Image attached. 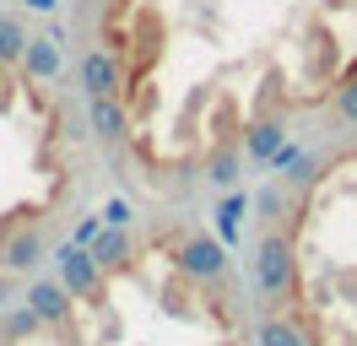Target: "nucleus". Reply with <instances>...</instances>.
<instances>
[{
	"instance_id": "nucleus-1",
	"label": "nucleus",
	"mask_w": 357,
	"mask_h": 346,
	"mask_svg": "<svg viewBox=\"0 0 357 346\" xmlns=\"http://www.w3.org/2000/svg\"><path fill=\"white\" fill-rule=\"evenodd\" d=\"M249 276H255V292L266 303L292 298V287H298V238H292V227H266L255 238Z\"/></svg>"
},
{
	"instance_id": "nucleus-2",
	"label": "nucleus",
	"mask_w": 357,
	"mask_h": 346,
	"mask_svg": "<svg viewBox=\"0 0 357 346\" xmlns=\"http://www.w3.org/2000/svg\"><path fill=\"white\" fill-rule=\"evenodd\" d=\"M174 271L184 281H201V287H211V281H222L227 276V243L222 238H211V233H178L174 243Z\"/></svg>"
},
{
	"instance_id": "nucleus-3",
	"label": "nucleus",
	"mask_w": 357,
	"mask_h": 346,
	"mask_svg": "<svg viewBox=\"0 0 357 346\" xmlns=\"http://www.w3.org/2000/svg\"><path fill=\"white\" fill-rule=\"evenodd\" d=\"M54 271H60V287H66L76 303H103V287H109V276L98 271V260H92V249H76V243H60L54 249Z\"/></svg>"
},
{
	"instance_id": "nucleus-4",
	"label": "nucleus",
	"mask_w": 357,
	"mask_h": 346,
	"mask_svg": "<svg viewBox=\"0 0 357 346\" xmlns=\"http://www.w3.org/2000/svg\"><path fill=\"white\" fill-rule=\"evenodd\" d=\"M76 82L87 98H125V60L114 49H87L76 65Z\"/></svg>"
},
{
	"instance_id": "nucleus-5",
	"label": "nucleus",
	"mask_w": 357,
	"mask_h": 346,
	"mask_svg": "<svg viewBox=\"0 0 357 346\" xmlns=\"http://www.w3.org/2000/svg\"><path fill=\"white\" fill-rule=\"evenodd\" d=\"M22 303L38 314V324H44V330H70V308H76V298L60 287V276H38L33 287H27Z\"/></svg>"
},
{
	"instance_id": "nucleus-6",
	"label": "nucleus",
	"mask_w": 357,
	"mask_h": 346,
	"mask_svg": "<svg viewBox=\"0 0 357 346\" xmlns=\"http://www.w3.org/2000/svg\"><path fill=\"white\" fill-rule=\"evenodd\" d=\"M287 141H292V135H287V119H282V114H255V119L244 125V141H238V146H244V163L266 168Z\"/></svg>"
},
{
	"instance_id": "nucleus-7",
	"label": "nucleus",
	"mask_w": 357,
	"mask_h": 346,
	"mask_svg": "<svg viewBox=\"0 0 357 346\" xmlns=\"http://www.w3.org/2000/svg\"><path fill=\"white\" fill-rule=\"evenodd\" d=\"M87 130L98 146H125V135H130V108L125 98H87Z\"/></svg>"
},
{
	"instance_id": "nucleus-8",
	"label": "nucleus",
	"mask_w": 357,
	"mask_h": 346,
	"mask_svg": "<svg viewBox=\"0 0 357 346\" xmlns=\"http://www.w3.org/2000/svg\"><path fill=\"white\" fill-rule=\"evenodd\" d=\"M44 255H49L44 216H38V222H22V233H17V238H0V265H6V271H17V276L38 271V260H44Z\"/></svg>"
},
{
	"instance_id": "nucleus-9",
	"label": "nucleus",
	"mask_w": 357,
	"mask_h": 346,
	"mask_svg": "<svg viewBox=\"0 0 357 346\" xmlns=\"http://www.w3.org/2000/svg\"><path fill=\"white\" fill-rule=\"evenodd\" d=\"M92 260H98V271H103V276L130 271V265H135V238H130V227H103L98 243H92Z\"/></svg>"
},
{
	"instance_id": "nucleus-10",
	"label": "nucleus",
	"mask_w": 357,
	"mask_h": 346,
	"mask_svg": "<svg viewBox=\"0 0 357 346\" xmlns=\"http://www.w3.org/2000/svg\"><path fill=\"white\" fill-rule=\"evenodd\" d=\"M238 173H244V146H238L233 135H222L217 146L206 151V179H211L217 190H233V184H238Z\"/></svg>"
},
{
	"instance_id": "nucleus-11",
	"label": "nucleus",
	"mask_w": 357,
	"mask_h": 346,
	"mask_svg": "<svg viewBox=\"0 0 357 346\" xmlns=\"http://www.w3.org/2000/svg\"><path fill=\"white\" fill-rule=\"evenodd\" d=\"M60 43L54 38H27V49H22V76L27 82H60Z\"/></svg>"
},
{
	"instance_id": "nucleus-12",
	"label": "nucleus",
	"mask_w": 357,
	"mask_h": 346,
	"mask_svg": "<svg viewBox=\"0 0 357 346\" xmlns=\"http://www.w3.org/2000/svg\"><path fill=\"white\" fill-rule=\"evenodd\" d=\"M255 346H314V336L298 319L271 314V319H260V330H255Z\"/></svg>"
},
{
	"instance_id": "nucleus-13",
	"label": "nucleus",
	"mask_w": 357,
	"mask_h": 346,
	"mask_svg": "<svg viewBox=\"0 0 357 346\" xmlns=\"http://www.w3.org/2000/svg\"><path fill=\"white\" fill-rule=\"evenodd\" d=\"M27 33L22 17H11V11H0V65H22V49H27Z\"/></svg>"
},
{
	"instance_id": "nucleus-14",
	"label": "nucleus",
	"mask_w": 357,
	"mask_h": 346,
	"mask_svg": "<svg viewBox=\"0 0 357 346\" xmlns=\"http://www.w3.org/2000/svg\"><path fill=\"white\" fill-rule=\"evenodd\" d=\"M331 114L341 119V125H357V65L335 82V92H331Z\"/></svg>"
},
{
	"instance_id": "nucleus-15",
	"label": "nucleus",
	"mask_w": 357,
	"mask_h": 346,
	"mask_svg": "<svg viewBox=\"0 0 357 346\" xmlns=\"http://www.w3.org/2000/svg\"><path fill=\"white\" fill-rule=\"evenodd\" d=\"M211 222H217L222 243H238V233H244V195H227L222 206L211 211Z\"/></svg>"
},
{
	"instance_id": "nucleus-16",
	"label": "nucleus",
	"mask_w": 357,
	"mask_h": 346,
	"mask_svg": "<svg viewBox=\"0 0 357 346\" xmlns=\"http://www.w3.org/2000/svg\"><path fill=\"white\" fill-rule=\"evenodd\" d=\"M33 330H44V324H38V314H33L27 303H17V308L0 319V341H22V336H33Z\"/></svg>"
},
{
	"instance_id": "nucleus-17",
	"label": "nucleus",
	"mask_w": 357,
	"mask_h": 346,
	"mask_svg": "<svg viewBox=\"0 0 357 346\" xmlns=\"http://www.w3.org/2000/svg\"><path fill=\"white\" fill-rule=\"evenodd\" d=\"M98 216H103V227H130V222H135V206L125 200V195H114V200H109Z\"/></svg>"
},
{
	"instance_id": "nucleus-18",
	"label": "nucleus",
	"mask_w": 357,
	"mask_h": 346,
	"mask_svg": "<svg viewBox=\"0 0 357 346\" xmlns=\"http://www.w3.org/2000/svg\"><path fill=\"white\" fill-rule=\"evenodd\" d=\"M98 233H103V216H82V222L70 227V243H76V249H92Z\"/></svg>"
},
{
	"instance_id": "nucleus-19",
	"label": "nucleus",
	"mask_w": 357,
	"mask_h": 346,
	"mask_svg": "<svg viewBox=\"0 0 357 346\" xmlns=\"http://www.w3.org/2000/svg\"><path fill=\"white\" fill-rule=\"evenodd\" d=\"M27 11H54V0H22Z\"/></svg>"
},
{
	"instance_id": "nucleus-20",
	"label": "nucleus",
	"mask_w": 357,
	"mask_h": 346,
	"mask_svg": "<svg viewBox=\"0 0 357 346\" xmlns=\"http://www.w3.org/2000/svg\"><path fill=\"white\" fill-rule=\"evenodd\" d=\"M0 346H6V341H0Z\"/></svg>"
}]
</instances>
